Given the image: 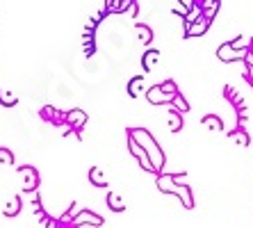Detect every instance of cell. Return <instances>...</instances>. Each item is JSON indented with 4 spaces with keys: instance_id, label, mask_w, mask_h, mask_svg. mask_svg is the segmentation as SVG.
<instances>
[{
    "instance_id": "16",
    "label": "cell",
    "mask_w": 253,
    "mask_h": 228,
    "mask_svg": "<svg viewBox=\"0 0 253 228\" xmlns=\"http://www.w3.org/2000/svg\"><path fill=\"white\" fill-rule=\"evenodd\" d=\"M135 32H137V37H139V41H144V44H151V41H153V32H151V28H148V25L137 23L135 25Z\"/></svg>"
},
{
    "instance_id": "3",
    "label": "cell",
    "mask_w": 253,
    "mask_h": 228,
    "mask_svg": "<svg viewBox=\"0 0 253 228\" xmlns=\"http://www.w3.org/2000/svg\"><path fill=\"white\" fill-rule=\"evenodd\" d=\"M178 94H180V91H178ZM173 98H176V94H167V91H162L160 85H155V87H151L146 91V100L151 103V105H171Z\"/></svg>"
},
{
    "instance_id": "14",
    "label": "cell",
    "mask_w": 253,
    "mask_h": 228,
    "mask_svg": "<svg viewBox=\"0 0 253 228\" xmlns=\"http://www.w3.org/2000/svg\"><path fill=\"white\" fill-rule=\"evenodd\" d=\"M167 117H169V130L171 133H178V130L183 128V117H180V112H176L173 107H171Z\"/></svg>"
},
{
    "instance_id": "6",
    "label": "cell",
    "mask_w": 253,
    "mask_h": 228,
    "mask_svg": "<svg viewBox=\"0 0 253 228\" xmlns=\"http://www.w3.org/2000/svg\"><path fill=\"white\" fill-rule=\"evenodd\" d=\"M208 28H210V18L199 16V18H194L192 23H187L185 37H201V35H206L208 32Z\"/></svg>"
},
{
    "instance_id": "10",
    "label": "cell",
    "mask_w": 253,
    "mask_h": 228,
    "mask_svg": "<svg viewBox=\"0 0 253 228\" xmlns=\"http://www.w3.org/2000/svg\"><path fill=\"white\" fill-rule=\"evenodd\" d=\"M89 182H91L94 187H107V178H105V174H103V169L91 167V169H89Z\"/></svg>"
},
{
    "instance_id": "18",
    "label": "cell",
    "mask_w": 253,
    "mask_h": 228,
    "mask_svg": "<svg viewBox=\"0 0 253 228\" xmlns=\"http://www.w3.org/2000/svg\"><path fill=\"white\" fill-rule=\"evenodd\" d=\"M0 103H2L5 107H12V105H16V103H18V96L12 94V91H5V89H0Z\"/></svg>"
},
{
    "instance_id": "9",
    "label": "cell",
    "mask_w": 253,
    "mask_h": 228,
    "mask_svg": "<svg viewBox=\"0 0 253 228\" xmlns=\"http://www.w3.org/2000/svg\"><path fill=\"white\" fill-rule=\"evenodd\" d=\"M66 123H69L71 128H76V130H83L84 128V123H87V114H84V110H71L66 112Z\"/></svg>"
},
{
    "instance_id": "11",
    "label": "cell",
    "mask_w": 253,
    "mask_h": 228,
    "mask_svg": "<svg viewBox=\"0 0 253 228\" xmlns=\"http://www.w3.org/2000/svg\"><path fill=\"white\" fill-rule=\"evenodd\" d=\"M160 57H162V53H160V50H148V53H144V57H141L144 71H153L155 64L160 62Z\"/></svg>"
},
{
    "instance_id": "20",
    "label": "cell",
    "mask_w": 253,
    "mask_h": 228,
    "mask_svg": "<svg viewBox=\"0 0 253 228\" xmlns=\"http://www.w3.org/2000/svg\"><path fill=\"white\" fill-rule=\"evenodd\" d=\"M233 44V48L235 50H249L251 48V44H253V39H249V37H237L235 41H230Z\"/></svg>"
},
{
    "instance_id": "23",
    "label": "cell",
    "mask_w": 253,
    "mask_h": 228,
    "mask_svg": "<svg viewBox=\"0 0 253 228\" xmlns=\"http://www.w3.org/2000/svg\"><path fill=\"white\" fill-rule=\"evenodd\" d=\"M0 162H2V164H14L12 151H7V148H0Z\"/></svg>"
},
{
    "instance_id": "25",
    "label": "cell",
    "mask_w": 253,
    "mask_h": 228,
    "mask_svg": "<svg viewBox=\"0 0 253 228\" xmlns=\"http://www.w3.org/2000/svg\"><path fill=\"white\" fill-rule=\"evenodd\" d=\"M137 5H139V2H135V0H130V2H128V14H130V16H135V14H137Z\"/></svg>"
},
{
    "instance_id": "13",
    "label": "cell",
    "mask_w": 253,
    "mask_h": 228,
    "mask_svg": "<svg viewBox=\"0 0 253 228\" xmlns=\"http://www.w3.org/2000/svg\"><path fill=\"white\" fill-rule=\"evenodd\" d=\"M201 123H203L206 128H210L212 133H221V130H224V123H221V119L214 117V114H206Z\"/></svg>"
},
{
    "instance_id": "22",
    "label": "cell",
    "mask_w": 253,
    "mask_h": 228,
    "mask_svg": "<svg viewBox=\"0 0 253 228\" xmlns=\"http://www.w3.org/2000/svg\"><path fill=\"white\" fill-rule=\"evenodd\" d=\"M160 87H162V91H167V94H178V87L173 80H165Z\"/></svg>"
},
{
    "instance_id": "2",
    "label": "cell",
    "mask_w": 253,
    "mask_h": 228,
    "mask_svg": "<svg viewBox=\"0 0 253 228\" xmlns=\"http://www.w3.org/2000/svg\"><path fill=\"white\" fill-rule=\"evenodd\" d=\"M178 176L176 174H158V189L165 194H173V196H178L180 199V203L185 205V208H194V194H192V189L187 187V185H178Z\"/></svg>"
},
{
    "instance_id": "26",
    "label": "cell",
    "mask_w": 253,
    "mask_h": 228,
    "mask_svg": "<svg viewBox=\"0 0 253 228\" xmlns=\"http://www.w3.org/2000/svg\"><path fill=\"white\" fill-rule=\"evenodd\" d=\"M251 53H253V44H251Z\"/></svg>"
},
{
    "instance_id": "7",
    "label": "cell",
    "mask_w": 253,
    "mask_h": 228,
    "mask_svg": "<svg viewBox=\"0 0 253 228\" xmlns=\"http://www.w3.org/2000/svg\"><path fill=\"white\" fill-rule=\"evenodd\" d=\"M71 222H73V226H83V224H89V226H103V217L96 215V212L83 210V212H78Z\"/></svg>"
},
{
    "instance_id": "8",
    "label": "cell",
    "mask_w": 253,
    "mask_h": 228,
    "mask_svg": "<svg viewBox=\"0 0 253 228\" xmlns=\"http://www.w3.org/2000/svg\"><path fill=\"white\" fill-rule=\"evenodd\" d=\"M18 174L23 176V189L25 192H37V185H39V176H37V171L32 169V167H21V169H18Z\"/></svg>"
},
{
    "instance_id": "15",
    "label": "cell",
    "mask_w": 253,
    "mask_h": 228,
    "mask_svg": "<svg viewBox=\"0 0 253 228\" xmlns=\"http://www.w3.org/2000/svg\"><path fill=\"white\" fill-rule=\"evenodd\" d=\"M2 212H5L7 217H14V215H18L21 212V199L18 196H12V199L7 201V205L2 208Z\"/></svg>"
},
{
    "instance_id": "4",
    "label": "cell",
    "mask_w": 253,
    "mask_h": 228,
    "mask_svg": "<svg viewBox=\"0 0 253 228\" xmlns=\"http://www.w3.org/2000/svg\"><path fill=\"white\" fill-rule=\"evenodd\" d=\"M128 148H130V153L135 155V160H137V162H139V167H141V169H144V171H151V174H155L153 164H151V160H148V155H146V153H144V148H141L139 144H137V141L132 139V137H130V135H128Z\"/></svg>"
},
{
    "instance_id": "24",
    "label": "cell",
    "mask_w": 253,
    "mask_h": 228,
    "mask_svg": "<svg viewBox=\"0 0 253 228\" xmlns=\"http://www.w3.org/2000/svg\"><path fill=\"white\" fill-rule=\"evenodd\" d=\"M42 114H43V119H55V114H57V110H55V107H43V110H42Z\"/></svg>"
},
{
    "instance_id": "1",
    "label": "cell",
    "mask_w": 253,
    "mask_h": 228,
    "mask_svg": "<svg viewBox=\"0 0 253 228\" xmlns=\"http://www.w3.org/2000/svg\"><path fill=\"white\" fill-rule=\"evenodd\" d=\"M128 135L144 148V153H146L151 164H153L155 174H162V167H165V151L160 148V144L155 141L153 135L148 133L146 128H132V130H128Z\"/></svg>"
},
{
    "instance_id": "19",
    "label": "cell",
    "mask_w": 253,
    "mask_h": 228,
    "mask_svg": "<svg viewBox=\"0 0 253 228\" xmlns=\"http://www.w3.org/2000/svg\"><path fill=\"white\" fill-rule=\"evenodd\" d=\"M171 107H173L176 112H180V114H183V112H187V110H189V103L185 100V96H183V94H176V98H173Z\"/></svg>"
},
{
    "instance_id": "21",
    "label": "cell",
    "mask_w": 253,
    "mask_h": 228,
    "mask_svg": "<svg viewBox=\"0 0 253 228\" xmlns=\"http://www.w3.org/2000/svg\"><path fill=\"white\" fill-rule=\"evenodd\" d=\"M230 139H237L242 146H249V135L244 133V130H233V133H230Z\"/></svg>"
},
{
    "instance_id": "5",
    "label": "cell",
    "mask_w": 253,
    "mask_h": 228,
    "mask_svg": "<svg viewBox=\"0 0 253 228\" xmlns=\"http://www.w3.org/2000/svg\"><path fill=\"white\" fill-rule=\"evenodd\" d=\"M247 53H249V50H235L230 41H226V44H221V46L217 48V57L221 59V62H235V59H244V57H247Z\"/></svg>"
},
{
    "instance_id": "17",
    "label": "cell",
    "mask_w": 253,
    "mask_h": 228,
    "mask_svg": "<svg viewBox=\"0 0 253 228\" xmlns=\"http://www.w3.org/2000/svg\"><path fill=\"white\" fill-rule=\"evenodd\" d=\"M107 205L112 208L114 212H121V210H126V203L121 201V196L119 194H114V192H110L107 194Z\"/></svg>"
},
{
    "instance_id": "12",
    "label": "cell",
    "mask_w": 253,
    "mask_h": 228,
    "mask_svg": "<svg viewBox=\"0 0 253 228\" xmlns=\"http://www.w3.org/2000/svg\"><path fill=\"white\" fill-rule=\"evenodd\" d=\"M126 89H128V96H130V98H137V96L141 94V89H144V78H141V76L132 78V80L126 85Z\"/></svg>"
}]
</instances>
